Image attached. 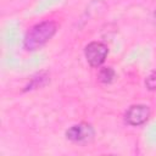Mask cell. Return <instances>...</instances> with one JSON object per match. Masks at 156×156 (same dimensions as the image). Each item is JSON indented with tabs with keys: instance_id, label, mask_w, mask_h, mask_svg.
<instances>
[{
	"instance_id": "6da1fadb",
	"label": "cell",
	"mask_w": 156,
	"mask_h": 156,
	"mask_svg": "<svg viewBox=\"0 0 156 156\" xmlns=\"http://www.w3.org/2000/svg\"><path fill=\"white\" fill-rule=\"evenodd\" d=\"M57 26L54 21H43L33 26L26 34L23 46L28 51H34L45 45L56 33Z\"/></svg>"
},
{
	"instance_id": "7a4b0ae2",
	"label": "cell",
	"mask_w": 156,
	"mask_h": 156,
	"mask_svg": "<svg viewBox=\"0 0 156 156\" xmlns=\"http://www.w3.org/2000/svg\"><path fill=\"white\" fill-rule=\"evenodd\" d=\"M108 54L107 46L101 41H91L85 46L84 55L91 67H99L104 63Z\"/></svg>"
},
{
	"instance_id": "3957f363",
	"label": "cell",
	"mask_w": 156,
	"mask_h": 156,
	"mask_svg": "<svg viewBox=\"0 0 156 156\" xmlns=\"http://www.w3.org/2000/svg\"><path fill=\"white\" fill-rule=\"evenodd\" d=\"M95 135L94 128L88 123H78L66 130V138L74 143H89Z\"/></svg>"
},
{
	"instance_id": "277c9868",
	"label": "cell",
	"mask_w": 156,
	"mask_h": 156,
	"mask_svg": "<svg viewBox=\"0 0 156 156\" xmlns=\"http://www.w3.org/2000/svg\"><path fill=\"white\" fill-rule=\"evenodd\" d=\"M149 118H150V108L146 105H133L127 110L124 115L126 122L133 127L144 124Z\"/></svg>"
},
{
	"instance_id": "5b68a950",
	"label": "cell",
	"mask_w": 156,
	"mask_h": 156,
	"mask_svg": "<svg viewBox=\"0 0 156 156\" xmlns=\"http://www.w3.org/2000/svg\"><path fill=\"white\" fill-rule=\"evenodd\" d=\"M98 77H99V80H100L101 83L108 84V83H111V82L115 79L116 73H115L113 68H111V67H102V68L99 71Z\"/></svg>"
},
{
	"instance_id": "8992f818",
	"label": "cell",
	"mask_w": 156,
	"mask_h": 156,
	"mask_svg": "<svg viewBox=\"0 0 156 156\" xmlns=\"http://www.w3.org/2000/svg\"><path fill=\"white\" fill-rule=\"evenodd\" d=\"M145 87L149 90H156V71L150 72L145 78Z\"/></svg>"
},
{
	"instance_id": "52a82bcc",
	"label": "cell",
	"mask_w": 156,
	"mask_h": 156,
	"mask_svg": "<svg viewBox=\"0 0 156 156\" xmlns=\"http://www.w3.org/2000/svg\"><path fill=\"white\" fill-rule=\"evenodd\" d=\"M154 21H155V23H156V11L154 12Z\"/></svg>"
},
{
	"instance_id": "ba28073f",
	"label": "cell",
	"mask_w": 156,
	"mask_h": 156,
	"mask_svg": "<svg viewBox=\"0 0 156 156\" xmlns=\"http://www.w3.org/2000/svg\"><path fill=\"white\" fill-rule=\"evenodd\" d=\"M149 1H156V0H149Z\"/></svg>"
}]
</instances>
